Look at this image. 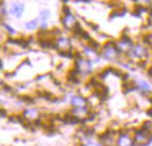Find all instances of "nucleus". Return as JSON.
Segmentation results:
<instances>
[{"mask_svg":"<svg viewBox=\"0 0 152 146\" xmlns=\"http://www.w3.org/2000/svg\"><path fill=\"white\" fill-rule=\"evenodd\" d=\"M102 55L105 59L113 61V60H115L118 56L117 46L114 45V44L111 43V42H107L102 48Z\"/></svg>","mask_w":152,"mask_h":146,"instance_id":"nucleus-1","label":"nucleus"},{"mask_svg":"<svg viewBox=\"0 0 152 146\" xmlns=\"http://www.w3.org/2000/svg\"><path fill=\"white\" fill-rule=\"evenodd\" d=\"M152 135L149 132L145 131L144 129H140L136 131L135 134V142L137 144H147L151 141Z\"/></svg>","mask_w":152,"mask_h":146,"instance_id":"nucleus-2","label":"nucleus"},{"mask_svg":"<svg viewBox=\"0 0 152 146\" xmlns=\"http://www.w3.org/2000/svg\"><path fill=\"white\" fill-rule=\"evenodd\" d=\"M76 65V70L80 73L88 74L91 72V64L88 60L83 59V58H79L75 63Z\"/></svg>","mask_w":152,"mask_h":146,"instance_id":"nucleus-3","label":"nucleus"},{"mask_svg":"<svg viewBox=\"0 0 152 146\" xmlns=\"http://www.w3.org/2000/svg\"><path fill=\"white\" fill-rule=\"evenodd\" d=\"M56 48H59L60 53H64V51H70L71 49V42L69 38L66 37H59L56 42Z\"/></svg>","mask_w":152,"mask_h":146,"instance_id":"nucleus-4","label":"nucleus"},{"mask_svg":"<svg viewBox=\"0 0 152 146\" xmlns=\"http://www.w3.org/2000/svg\"><path fill=\"white\" fill-rule=\"evenodd\" d=\"M62 24H63V26L65 27V28H67V29H69V30L72 31V29L74 28L78 23L76 22L74 15H73L72 13H70V15H64L63 19H62Z\"/></svg>","mask_w":152,"mask_h":146,"instance_id":"nucleus-5","label":"nucleus"},{"mask_svg":"<svg viewBox=\"0 0 152 146\" xmlns=\"http://www.w3.org/2000/svg\"><path fill=\"white\" fill-rule=\"evenodd\" d=\"M131 51L134 57L138 58V59H143V58H145L147 56L146 48L143 45H141V44H136V45H134L133 48L131 49Z\"/></svg>","mask_w":152,"mask_h":146,"instance_id":"nucleus-6","label":"nucleus"},{"mask_svg":"<svg viewBox=\"0 0 152 146\" xmlns=\"http://www.w3.org/2000/svg\"><path fill=\"white\" fill-rule=\"evenodd\" d=\"M118 146H132L133 145V138L129 134H121L117 138Z\"/></svg>","mask_w":152,"mask_h":146,"instance_id":"nucleus-7","label":"nucleus"},{"mask_svg":"<svg viewBox=\"0 0 152 146\" xmlns=\"http://www.w3.org/2000/svg\"><path fill=\"white\" fill-rule=\"evenodd\" d=\"M71 103H72V105L74 107H77V108H83L86 104V100L82 97V96H75V97L72 98Z\"/></svg>","mask_w":152,"mask_h":146,"instance_id":"nucleus-8","label":"nucleus"},{"mask_svg":"<svg viewBox=\"0 0 152 146\" xmlns=\"http://www.w3.org/2000/svg\"><path fill=\"white\" fill-rule=\"evenodd\" d=\"M10 12H12V13L15 15V17L20 18L22 15V13H23V12H24V5H23V4H21V3L12 4Z\"/></svg>","mask_w":152,"mask_h":146,"instance_id":"nucleus-9","label":"nucleus"},{"mask_svg":"<svg viewBox=\"0 0 152 146\" xmlns=\"http://www.w3.org/2000/svg\"><path fill=\"white\" fill-rule=\"evenodd\" d=\"M23 115L29 120H35V118L37 117V115H38V110H36V109H27V110L24 111ZM36 120H37V118H36Z\"/></svg>","mask_w":152,"mask_h":146,"instance_id":"nucleus-10","label":"nucleus"},{"mask_svg":"<svg viewBox=\"0 0 152 146\" xmlns=\"http://www.w3.org/2000/svg\"><path fill=\"white\" fill-rule=\"evenodd\" d=\"M72 32L76 37H82V35H83V33L86 32V31H83V29L80 27L79 24H77L74 28L72 29Z\"/></svg>","mask_w":152,"mask_h":146,"instance_id":"nucleus-11","label":"nucleus"},{"mask_svg":"<svg viewBox=\"0 0 152 146\" xmlns=\"http://www.w3.org/2000/svg\"><path fill=\"white\" fill-rule=\"evenodd\" d=\"M37 25H38V20L36 19L26 23V28L29 29V30H34V29L37 28Z\"/></svg>","mask_w":152,"mask_h":146,"instance_id":"nucleus-12","label":"nucleus"},{"mask_svg":"<svg viewBox=\"0 0 152 146\" xmlns=\"http://www.w3.org/2000/svg\"><path fill=\"white\" fill-rule=\"evenodd\" d=\"M88 44L89 45V48H91L93 49H96V51H98V49L101 48V45H100V44L98 43L97 41H95L94 39L89 40V41L88 42Z\"/></svg>","mask_w":152,"mask_h":146,"instance_id":"nucleus-13","label":"nucleus"},{"mask_svg":"<svg viewBox=\"0 0 152 146\" xmlns=\"http://www.w3.org/2000/svg\"><path fill=\"white\" fill-rule=\"evenodd\" d=\"M139 87H140V89L143 90L144 92H149V91H150V87H149V84H147L146 81H143V80L139 81Z\"/></svg>","mask_w":152,"mask_h":146,"instance_id":"nucleus-14","label":"nucleus"},{"mask_svg":"<svg viewBox=\"0 0 152 146\" xmlns=\"http://www.w3.org/2000/svg\"><path fill=\"white\" fill-rule=\"evenodd\" d=\"M124 87L127 90V92H131V91H133V90L136 89V84L134 81H129V82H126V84H124Z\"/></svg>","mask_w":152,"mask_h":146,"instance_id":"nucleus-15","label":"nucleus"},{"mask_svg":"<svg viewBox=\"0 0 152 146\" xmlns=\"http://www.w3.org/2000/svg\"><path fill=\"white\" fill-rule=\"evenodd\" d=\"M124 12H126V10H114V12H111L110 15V18H115V17H121V15H124Z\"/></svg>","mask_w":152,"mask_h":146,"instance_id":"nucleus-16","label":"nucleus"},{"mask_svg":"<svg viewBox=\"0 0 152 146\" xmlns=\"http://www.w3.org/2000/svg\"><path fill=\"white\" fill-rule=\"evenodd\" d=\"M142 129H144L145 131H147V132H149V133H151L152 132V123L151 122H145L144 123H143V127H142Z\"/></svg>","mask_w":152,"mask_h":146,"instance_id":"nucleus-17","label":"nucleus"},{"mask_svg":"<svg viewBox=\"0 0 152 146\" xmlns=\"http://www.w3.org/2000/svg\"><path fill=\"white\" fill-rule=\"evenodd\" d=\"M143 40H144L145 43L149 44V45H152V33H149V34L145 35Z\"/></svg>","mask_w":152,"mask_h":146,"instance_id":"nucleus-18","label":"nucleus"},{"mask_svg":"<svg viewBox=\"0 0 152 146\" xmlns=\"http://www.w3.org/2000/svg\"><path fill=\"white\" fill-rule=\"evenodd\" d=\"M40 17L42 18L43 21H45V20H48L50 18V12L48 10H43V12H41V13H40Z\"/></svg>","mask_w":152,"mask_h":146,"instance_id":"nucleus-19","label":"nucleus"},{"mask_svg":"<svg viewBox=\"0 0 152 146\" xmlns=\"http://www.w3.org/2000/svg\"><path fill=\"white\" fill-rule=\"evenodd\" d=\"M62 12H63L65 15H70L71 10H70V8H69L68 6H64L63 10H62Z\"/></svg>","mask_w":152,"mask_h":146,"instance_id":"nucleus-20","label":"nucleus"},{"mask_svg":"<svg viewBox=\"0 0 152 146\" xmlns=\"http://www.w3.org/2000/svg\"><path fill=\"white\" fill-rule=\"evenodd\" d=\"M3 27H4V28H6V30H7V31H8V32H10V33H12V34H15V31L13 30V29H12V27H10V26H8V25H6V24H3Z\"/></svg>","mask_w":152,"mask_h":146,"instance_id":"nucleus-21","label":"nucleus"},{"mask_svg":"<svg viewBox=\"0 0 152 146\" xmlns=\"http://www.w3.org/2000/svg\"><path fill=\"white\" fill-rule=\"evenodd\" d=\"M1 116H2V117H5V116H6V112H5V110H3V109L1 110Z\"/></svg>","mask_w":152,"mask_h":146,"instance_id":"nucleus-22","label":"nucleus"},{"mask_svg":"<svg viewBox=\"0 0 152 146\" xmlns=\"http://www.w3.org/2000/svg\"><path fill=\"white\" fill-rule=\"evenodd\" d=\"M86 146H100V145L97 144V143H88V144H86Z\"/></svg>","mask_w":152,"mask_h":146,"instance_id":"nucleus-23","label":"nucleus"},{"mask_svg":"<svg viewBox=\"0 0 152 146\" xmlns=\"http://www.w3.org/2000/svg\"><path fill=\"white\" fill-rule=\"evenodd\" d=\"M147 113H148V115H149V116H151V117H152V108L149 109L148 111H147Z\"/></svg>","mask_w":152,"mask_h":146,"instance_id":"nucleus-24","label":"nucleus"},{"mask_svg":"<svg viewBox=\"0 0 152 146\" xmlns=\"http://www.w3.org/2000/svg\"><path fill=\"white\" fill-rule=\"evenodd\" d=\"M148 75L150 76V77H152V68H150L148 70Z\"/></svg>","mask_w":152,"mask_h":146,"instance_id":"nucleus-25","label":"nucleus"}]
</instances>
